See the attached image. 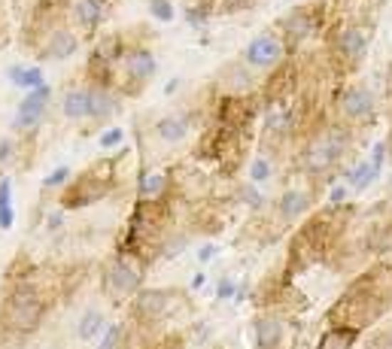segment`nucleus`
Here are the masks:
<instances>
[{
    "label": "nucleus",
    "instance_id": "f257e3e1",
    "mask_svg": "<svg viewBox=\"0 0 392 349\" xmlns=\"http://www.w3.org/2000/svg\"><path fill=\"white\" fill-rule=\"evenodd\" d=\"M389 310H392V262H377L350 279V286L341 291V298L329 307L326 322L346 325V328L365 334Z\"/></svg>",
    "mask_w": 392,
    "mask_h": 349
},
{
    "label": "nucleus",
    "instance_id": "f03ea898",
    "mask_svg": "<svg viewBox=\"0 0 392 349\" xmlns=\"http://www.w3.org/2000/svg\"><path fill=\"white\" fill-rule=\"evenodd\" d=\"M353 216H356L353 204H338V207L329 204L326 210H317L310 219L301 222L286 249L289 274H298V270H307L319 262H329V255L346 237Z\"/></svg>",
    "mask_w": 392,
    "mask_h": 349
},
{
    "label": "nucleus",
    "instance_id": "7ed1b4c3",
    "mask_svg": "<svg viewBox=\"0 0 392 349\" xmlns=\"http://www.w3.org/2000/svg\"><path fill=\"white\" fill-rule=\"evenodd\" d=\"M353 140H356V131L341 125V122L334 119L317 122L304 134V143L298 149V171L307 179H329L350 155Z\"/></svg>",
    "mask_w": 392,
    "mask_h": 349
},
{
    "label": "nucleus",
    "instance_id": "20e7f679",
    "mask_svg": "<svg viewBox=\"0 0 392 349\" xmlns=\"http://www.w3.org/2000/svg\"><path fill=\"white\" fill-rule=\"evenodd\" d=\"M49 313V295L46 289L31 279H18L9 283V289L0 295V325L6 334L28 337L43 325Z\"/></svg>",
    "mask_w": 392,
    "mask_h": 349
},
{
    "label": "nucleus",
    "instance_id": "39448f33",
    "mask_svg": "<svg viewBox=\"0 0 392 349\" xmlns=\"http://www.w3.org/2000/svg\"><path fill=\"white\" fill-rule=\"evenodd\" d=\"M322 33H326L332 64L341 67L344 73L359 70L362 61L368 58V49H371L374 28L365 25V21H332Z\"/></svg>",
    "mask_w": 392,
    "mask_h": 349
},
{
    "label": "nucleus",
    "instance_id": "423d86ee",
    "mask_svg": "<svg viewBox=\"0 0 392 349\" xmlns=\"http://www.w3.org/2000/svg\"><path fill=\"white\" fill-rule=\"evenodd\" d=\"M116 159H100L88 164V171H83L80 176H70V183L58 195L61 210H85L104 200L116 186Z\"/></svg>",
    "mask_w": 392,
    "mask_h": 349
},
{
    "label": "nucleus",
    "instance_id": "0eeeda50",
    "mask_svg": "<svg viewBox=\"0 0 392 349\" xmlns=\"http://www.w3.org/2000/svg\"><path fill=\"white\" fill-rule=\"evenodd\" d=\"M143 279H147V262L128 249H116L100 270V291L113 304H125L143 289Z\"/></svg>",
    "mask_w": 392,
    "mask_h": 349
},
{
    "label": "nucleus",
    "instance_id": "6e6552de",
    "mask_svg": "<svg viewBox=\"0 0 392 349\" xmlns=\"http://www.w3.org/2000/svg\"><path fill=\"white\" fill-rule=\"evenodd\" d=\"M332 25L329 16V0H313V4H298L277 21V33L283 37L289 55L298 52L307 40H313L317 33H322Z\"/></svg>",
    "mask_w": 392,
    "mask_h": 349
},
{
    "label": "nucleus",
    "instance_id": "1a4fd4ad",
    "mask_svg": "<svg viewBox=\"0 0 392 349\" xmlns=\"http://www.w3.org/2000/svg\"><path fill=\"white\" fill-rule=\"evenodd\" d=\"M332 112H334V122H341L350 131H359V128H371L374 119H377V97L368 85L362 82H346L334 92L332 100Z\"/></svg>",
    "mask_w": 392,
    "mask_h": 349
},
{
    "label": "nucleus",
    "instance_id": "9d476101",
    "mask_svg": "<svg viewBox=\"0 0 392 349\" xmlns=\"http://www.w3.org/2000/svg\"><path fill=\"white\" fill-rule=\"evenodd\" d=\"M180 304H183V295L176 289H140L128 301V316L140 328H155L159 322L171 319Z\"/></svg>",
    "mask_w": 392,
    "mask_h": 349
},
{
    "label": "nucleus",
    "instance_id": "9b49d317",
    "mask_svg": "<svg viewBox=\"0 0 392 349\" xmlns=\"http://www.w3.org/2000/svg\"><path fill=\"white\" fill-rule=\"evenodd\" d=\"M155 73H159L155 52L143 46V43H134V46H128L125 58H122V76H116V92L125 97H137L155 80Z\"/></svg>",
    "mask_w": 392,
    "mask_h": 349
},
{
    "label": "nucleus",
    "instance_id": "f8f14e48",
    "mask_svg": "<svg viewBox=\"0 0 392 349\" xmlns=\"http://www.w3.org/2000/svg\"><path fill=\"white\" fill-rule=\"evenodd\" d=\"M262 109V100L259 95H219L216 97V107H213V122L228 131H243L250 134L255 116Z\"/></svg>",
    "mask_w": 392,
    "mask_h": 349
},
{
    "label": "nucleus",
    "instance_id": "ddd939ff",
    "mask_svg": "<svg viewBox=\"0 0 392 349\" xmlns=\"http://www.w3.org/2000/svg\"><path fill=\"white\" fill-rule=\"evenodd\" d=\"M286 58H289V49H286V43L277 31H262L259 37H253L250 43H246L243 55H240V61L246 67H253L255 73L274 70V67H280Z\"/></svg>",
    "mask_w": 392,
    "mask_h": 349
},
{
    "label": "nucleus",
    "instance_id": "4468645a",
    "mask_svg": "<svg viewBox=\"0 0 392 349\" xmlns=\"http://www.w3.org/2000/svg\"><path fill=\"white\" fill-rule=\"evenodd\" d=\"M49 100H52V85L43 82L37 88L21 97V104L16 109V119H13V128L18 134H33L40 128V122L46 119V109H49Z\"/></svg>",
    "mask_w": 392,
    "mask_h": 349
},
{
    "label": "nucleus",
    "instance_id": "2eb2a0df",
    "mask_svg": "<svg viewBox=\"0 0 392 349\" xmlns=\"http://www.w3.org/2000/svg\"><path fill=\"white\" fill-rule=\"evenodd\" d=\"M80 46H83V40H80V33H76L73 28L55 25L33 49H37L40 61H67V58H73V55L80 52Z\"/></svg>",
    "mask_w": 392,
    "mask_h": 349
},
{
    "label": "nucleus",
    "instance_id": "dca6fc26",
    "mask_svg": "<svg viewBox=\"0 0 392 349\" xmlns=\"http://www.w3.org/2000/svg\"><path fill=\"white\" fill-rule=\"evenodd\" d=\"M67 13H70L76 33L92 37V33L100 31V25H104L107 16H110V0H73Z\"/></svg>",
    "mask_w": 392,
    "mask_h": 349
},
{
    "label": "nucleus",
    "instance_id": "f3484780",
    "mask_svg": "<svg viewBox=\"0 0 392 349\" xmlns=\"http://www.w3.org/2000/svg\"><path fill=\"white\" fill-rule=\"evenodd\" d=\"M313 204H317V195H313L310 188H286L283 195L277 198L274 213H277L280 225H292L298 219H304L313 210Z\"/></svg>",
    "mask_w": 392,
    "mask_h": 349
},
{
    "label": "nucleus",
    "instance_id": "a211bd4d",
    "mask_svg": "<svg viewBox=\"0 0 392 349\" xmlns=\"http://www.w3.org/2000/svg\"><path fill=\"white\" fill-rule=\"evenodd\" d=\"M286 340V325L277 313H259L253 319V346L255 349H280Z\"/></svg>",
    "mask_w": 392,
    "mask_h": 349
},
{
    "label": "nucleus",
    "instance_id": "6ab92c4d",
    "mask_svg": "<svg viewBox=\"0 0 392 349\" xmlns=\"http://www.w3.org/2000/svg\"><path fill=\"white\" fill-rule=\"evenodd\" d=\"M219 85H222V95H253L255 88H259V80H255L253 67H246L243 61H238V64L222 67Z\"/></svg>",
    "mask_w": 392,
    "mask_h": 349
},
{
    "label": "nucleus",
    "instance_id": "aec40b11",
    "mask_svg": "<svg viewBox=\"0 0 392 349\" xmlns=\"http://www.w3.org/2000/svg\"><path fill=\"white\" fill-rule=\"evenodd\" d=\"M61 116L67 122H85L92 119V85L67 88L61 97Z\"/></svg>",
    "mask_w": 392,
    "mask_h": 349
},
{
    "label": "nucleus",
    "instance_id": "412c9836",
    "mask_svg": "<svg viewBox=\"0 0 392 349\" xmlns=\"http://www.w3.org/2000/svg\"><path fill=\"white\" fill-rule=\"evenodd\" d=\"M174 188V176L167 171H143L137 176V198L140 200H167Z\"/></svg>",
    "mask_w": 392,
    "mask_h": 349
},
{
    "label": "nucleus",
    "instance_id": "4be33fe9",
    "mask_svg": "<svg viewBox=\"0 0 392 349\" xmlns=\"http://www.w3.org/2000/svg\"><path fill=\"white\" fill-rule=\"evenodd\" d=\"M359 340H362V331L346 328V325H329V328L319 334L317 349H353Z\"/></svg>",
    "mask_w": 392,
    "mask_h": 349
},
{
    "label": "nucleus",
    "instance_id": "5701e85b",
    "mask_svg": "<svg viewBox=\"0 0 392 349\" xmlns=\"http://www.w3.org/2000/svg\"><path fill=\"white\" fill-rule=\"evenodd\" d=\"M189 116H183V112H174V116H164L155 122V137H159L161 143H183L189 137Z\"/></svg>",
    "mask_w": 392,
    "mask_h": 349
},
{
    "label": "nucleus",
    "instance_id": "b1692460",
    "mask_svg": "<svg viewBox=\"0 0 392 349\" xmlns=\"http://www.w3.org/2000/svg\"><path fill=\"white\" fill-rule=\"evenodd\" d=\"M119 112V92L116 88L92 85V122H110Z\"/></svg>",
    "mask_w": 392,
    "mask_h": 349
},
{
    "label": "nucleus",
    "instance_id": "393cba45",
    "mask_svg": "<svg viewBox=\"0 0 392 349\" xmlns=\"http://www.w3.org/2000/svg\"><path fill=\"white\" fill-rule=\"evenodd\" d=\"M341 173H344V183L350 186L353 195H362V191H368L380 179V171H374L371 161H356L353 167H346Z\"/></svg>",
    "mask_w": 392,
    "mask_h": 349
},
{
    "label": "nucleus",
    "instance_id": "a878e982",
    "mask_svg": "<svg viewBox=\"0 0 392 349\" xmlns=\"http://www.w3.org/2000/svg\"><path fill=\"white\" fill-rule=\"evenodd\" d=\"M6 80L13 82V85H18V88H25V92H31V88H37V85H43L46 80H43V70L40 67H21V64H13L6 70Z\"/></svg>",
    "mask_w": 392,
    "mask_h": 349
},
{
    "label": "nucleus",
    "instance_id": "bb28decb",
    "mask_svg": "<svg viewBox=\"0 0 392 349\" xmlns=\"http://www.w3.org/2000/svg\"><path fill=\"white\" fill-rule=\"evenodd\" d=\"M104 328H107V316L100 310H88L85 316L80 319V325H76V334H80V340H85V343H92V340H97L100 334H104Z\"/></svg>",
    "mask_w": 392,
    "mask_h": 349
},
{
    "label": "nucleus",
    "instance_id": "cd10ccee",
    "mask_svg": "<svg viewBox=\"0 0 392 349\" xmlns=\"http://www.w3.org/2000/svg\"><path fill=\"white\" fill-rule=\"evenodd\" d=\"M97 349H131V334L125 322H113L107 325L104 334L97 340Z\"/></svg>",
    "mask_w": 392,
    "mask_h": 349
},
{
    "label": "nucleus",
    "instance_id": "c85d7f7f",
    "mask_svg": "<svg viewBox=\"0 0 392 349\" xmlns=\"http://www.w3.org/2000/svg\"><path fill=\"white\" fill-rule=\"evenodd\" d=\"M246 173H250V183H255V186L267 183V179L274 176V161H271V155H267V152L255 155V159L250 161V167H246Z\"/></svg>",
    "mask_w": 392,
    "mask_h": 349
},
{
    "label": "nucleus",
    "instance_id": "c756f323",
    "mask_svg": "<svg viewBox=\"0 0 392 349\" xmlns=\"http://www.w3.org/2000/svg\"><path fill=\"white\" fill-rule=\"evenodd\" d=\"M213 9H216V0H195V4L186 6V21L192 28H204L207 18L213 16Z\"/></svg>",
    "mask_w": 392,
    "mask_h": 349
},
{
    "label": "nucleus",
    "instance_id": "7c9ffc66",
    "mask_svg": "<svg viewBox=\"0 0 392 349\" xmlns=\"http://www.w3.org/2000/svg\"><path fill=\"white\" fill-rule=\"evenodd\" d=\"M149 16L159 21V25H171V21L176 18V9H174V4L171 0H149Z\"/></svg>",
    "mask_w": 392,
    "mask_h": 349
},
{
    "label": "nucleus",
    "instance_id": "2f4dec72",
    "mask_svg": "<svg viewBox=\"0 0 392 349\" xmlns=\"http://www.w3.org/2000/svg\"><path fill=\"white\" fill-rule=\"evenodd\" d=\"M238 200L240 204H246L250 210H262L265 207V198H262V191L255 188V183H246L238 188Z\"/></svg>",
    "mask_w": 392,
    "mask_h": 349
},
{
    "label": "nucleus",
    "instance_id": "473e14b6",
    "mask_svg": "<svg viewBox=\"0 0 392 349\" xmlns=\"http://www.w3.org/2000/svg\"><path fill=\"white\" fill-rule=\"evenodd\" d=\"M122 143H125V128H107L104 134H100V137H97V146H100V149H104V152H110V149H119V146Z\"/></svg>",
    "mask_w": 392,
    "mask_h": 349
},
{
    "label": "nucleus",
    "instance_id": "72a5a7b5",
    "mask_svg": "<svg viewBox=\"0 0 392 349\" xmlns=\"http://www.w3.org/2000/svg\"><path fill=\"white\" fill-rule=\"evenodd\" d=\"M70 176H73V173H70V167H64V164H61V167H55V171H52L46 179H43V188H46V191H52V188H64L67 183H70Z\"/></svg>",
    "mask_w": 392,
    "mask_h": 349
},
{
    "label": "nucleus",
    "instance_id": "f704fd0d",
    "mask_svg": "<svg viewBox=\"0 0 392 349\" xmlns=\"http://www.w3.org/2000/svg\"><path fill=\"white\" fill-rule=\"evenodd\" d=\"M365 349H392V325L368 337V340H365Z\"/></svg>",
    "mask_w": 392,
    "mask_h": 349
},
{
    "label": "nucleus",
    "instance_id": "c9c22d12",
    "mask_svg": "<svg viewBox=\"0 0 392 349\" xmlns=\"http://www.w3.org/2000/svg\"><path fill=\"white\" fill-rule=\"evenodd\" d=\"M228 298H238V283L228 276H222L219 286H216V301H228Z\"/></svg>",
    "mask_w": 392,
    "mask_h": 349
},
{
    "label": "nucleus",
    "instance_id": "e433bc0d",
    "mask_svg": "<svg viewBox=\"0 0 392 349\" xmlns=\"http://www.w3.org/2000/svg\"><path fill=\"white\" fill-rule=\"evenodd\" d=\"M371 167L374 171H383V164H386V140H380V143H374V149H371Z\"/></svg>",
    "mask_w": 392,
    "mask_h": 349
},
{
    "label": "nucleus",
    "instance_id": "4c0bfd02",
    "mask_svg": "<svg viewBox=\"0 0 392 349\" xmlns=\"http://www.w3.org/2000/svg\"><path fill=\"white\" fill-rule=\"evenodd\" d=\"M255 0H222L219 4V13H243V9H250Z\"/></svg>",
    "mask_w": 392,
    "mask_h": 349
},
{
    "label": "nucleus",
    "instance_id": "58836bf2",
    "mask_svg": "<svg viewBox=\"0 0 392 349\" xmlns=\"http://www.w3.org/2000/svg\"><path fill=\"white\" fill-rule=\"evenodd\" d=\"M353 195V191H350V186H334V188H329V204H334V207H338V204H346V198H350Z\"/></svg>",
    "mask_w": 392,
    "mask_h": 349
},
{
    "label": "nucleus",
    "instance_id": "ea45409f",
    "mask_svg": "<svg viewBox=\"0 0 392 349\" xmlns=\"http://www.w3.org/2000/svg\"><path fill=\"white\" fill-rule=\"evenodd\" d=\"M9 204H13V179L4 173L0 176V207H9Z\"/></svg>",
    "mask_w": 392,
    "mask_h": 349
},
{
    "label": "nucleus",
    "instance_id": "a19ab883",
    "mask_svg": "<svg viewBox=\"0 0 392 349\" xmlns=\"http://www.w3.org/2000/svg\"><path fill=\"white\" fill-rule=\"evenodd\" d=\"M13 222H16L13 204H9V207H0V231H9V228H13Z\"/></svg>",
    "mask_w": 392,
    "mask_h": 349
},
{
    "label": "nucleus",
    "instance_id": "79ce46f5",
    "mask_svg": "<svg viewBox=\"0 0 392 349\" xmlns=\"http://www.w3.org/2000/svg\"><path fill=\"white\" fill-rule=\"evenodd\" d=\"M216 252H219V246H216V243H204V246L198 249V262H201V264H207L210 258H216Z\"/></svg>",
    "mask_w": 392,
    "mask_h": 349
},
{
    "label": "nucleus",
    "instance_id": "37998d69",
    "mask_svg": "<svg viewBox=\"0 0 392 349\" xmlns=\"http://www.w3.org/2000/svg\"><path fill=\"white\" fill-rule=\"evenodd\" d=\"M61 225H64V216H61V213H52V216H49V228L55 231V228H61Z\"/></svg>",
    "mask_w": 392,
    "mask_h": 349
},
{
    "label": "nucleus",
    "instance_id": "c03bdc74",
    "mask_svg": "<svg viewBox=\"0 0 392 349\" xmlns=\"http://www.w3.org/2000/svg\"><path fill=\"white\" fill-rule=\"evenodd\" d=\"M204 283H207V276H204V274H195V276H192V286H189V289H192V291H198V289L204 286Z\"/></svg>",
    "mask_w": 392,
    "mask_h": 349
},
{
    "label": "nucleus",
    "instance_id": "a18cd8bd",
    "mask_svg": "<svg viewBox=\"0 0 392 349\" xmlns=\"http://www.w3.org/2000/svg\"><path fill=\"white\" fill-rule=\"evenodd\" d=\"M176 88H180V80H171V82H167V85H164V95H174V92H176Z\"/></svg>",
    "mask_w": 392,
    "mask_h": 349
},
{
    "label": "nucleus",
    "instance_id": "49530a36",
    "mask_svg": "<svg viewBox=\"0 0 392 349\" xmlns=\"http://www.w3.org/2000/svg\"><path fill=\"white\" fill-rule=\"evenodd\" d=\"M386 161L392 164V131H389V137H386Z\"/></svg>",
    "mask_w": 392,
    "mask_h": 349
}]
</instances>
